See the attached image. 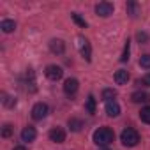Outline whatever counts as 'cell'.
<instances>
[{
	"label": "cell",
	"mask_w": 150,
	"mask_h": 150,
	"mask_svg": "<svg viewBox=\"0 0 150 150\" xmlns=\"http://www.w3.org/2000/svg\"><path fill=\"white\" fill-rule=\"evenodd\" d=\"M113 139H115V132L110 127H99L94 132V143L99 146H108L110 143H113Z\"/></svg>",
	"instance_id": "obj_1"
},
{
	"label": "cell",
	"mask_w": 150,
	"mask_h": 150,
	"mask_svg": "<svg viewBox=\"0 0 150 150\" xmlns=\"http://www.w3.org/2000/svg\"><path fill=\"white\" fill-rule=\"evenodd\" d=\"M120 141H122L124 146H136V145L139 143V134H138L136 129L127 127V129L122 131V134H120Z\"/></svg>",
	"instance_id": "obj_2"
},
{
	"label": "cell",
	"mask_w": 150,
	"mask_h": 150,
	"mask_svg": "<svg viewBox=\"0 0 150 150\" xmlns=\"http://www.w3.org/2000/svg\"><path fill=\"white\" fill-rule=\"evenodd\" d=\"M78 48H80L81 57H83L87 62H90V60H92V48H90V42H88L83 35L78 37Z\"/></svg>",
	"instance_id": "obj_3"
},
{
	"label": "cell",
	"mask_w": 150,
	"mask_h": 150,
	"mask_svg": "<svg viewBox=\"0 0 150 150\" xmlns=\"http://www.w3.org/2000/svg\"><path fill=\"white\" fill-rule=\"evenodd\" d=\"M44 74H46V78H48V80L57 81V80H60V78L64 76V71H62L60 65H48L46 71H44Z\"/></svg>",
	"instance_id": "obj_4"
},
{
	"label": "cell",
	"mask_w": 150,
	"mask_h": 150,
	"mask_svg": "<svg viewBox=\"0 0 150 150\" xmlns=\"http://www.w3.org/2000/svg\"><path fill=\"white\" fill-rule=\"evenodd\" d=\"M46 115H48V104L37 103V104L32 108V118H34V120H42Z\"/></svg>",
	"instance_id": "obj_5"
},
{
	"label": "cell",
	"mask_w": 150,
	"mask_h": 150,
	"mask_svg": "<svg viewBox=\"0 0 150 150\" xmlns=\"http://www.w3.org/2000/svg\"><path fill=\"white\" fill-rule=\"evenodd\" d=\"M113 4H110V2H99L97 6H96V13L99 14V16H103V18H108L110 14H113Z\"/></svg>",
	"instance_id": "obj_6"
},
{
	"label": "cell",
	"mask_w": 150,
	"mask_h": 150,
	"mask_svg": "<svg viewBox=\"0 0 150 150\" xmlns=\"http://www.w3.org/2000/svg\"><path fill=\"white\" fill-rule=\"evenodd\" d=\"M50 139L53 143H64L65 141V131L62 127H53L50 131Z\"/></svg>",
	"instance_id": "obj_7"
},
{
	"label": "cell",
	"mask_w": 150,
	"mask_h": 150,
	"mask_svg": "<svg viewBox=\"0 0 150 150\" xmlns=\"http://www.w3.org/2000/svg\"><path fill=\"white\" fill-rule=\"evenodd\" d=\"M50 50H51V53H55V55H62V53L65 51V42H64L62 39H51V41H50Z\"/></svg>",
	"instance_id": "obj_8"
},
{
	"label": "cell",
	"mask_w": 150,
	"mask_h": 150,
	"mask_svg": "<svg viewBox=\"0 0 150 150\" xmlns=\"http://www.w3.org/2000/svg\"><path fill=\"white\" fill-rule=\"evenodd\" d=\"M78 87H80L78 80H74V78H69V80H65V83H64V92H65L67 96H72V94H76Z\"/></svg>",
	"instance_id": "obj_9"
},
{
	"label": "cell",
	"mask_w": 150,
	"mask_h": 150,
	"mask_svg": "<svg viewBox=\"0 0 150 150\" xmlns=\"http://www.w3.org/2000/svg\"><path fill=\"white\" fill-rule=\"evenodd\" d=\"M106 113H108V117H118L120 115V104L117 101L106 103Z\"/></svg>",
	"instance_id": "obj_10"
},
{
	"label": "cell",
	"mask_w": 150,
	"mask_h": 150,
	"mask_svg": "<svg viewBox=\"0 0 150 150\" xmlns=\"http://www.w3.org/2000/svg\"><path fill=\"white\" fill-rule=\"evenodd\" d=\"M35 136H37V132H35V129L34 127H25L23 131H21V141H27V143H30V141H34L35 139Z\"/></svg>",
	"instance_id": "obj_11"
},
{
	"label": "cell",
	"mask_w": 150,
	"mask_h": 150,
	"mask_svg": "<svg viewBox=\"0 0 150 150\" xmlns=\"http://www.w3.org/2000/svg\"><path fill=\"white\" fill-rule=\"evenodd\" d=\"M127 80H129V72L125 69H118L115 72V81H117V85H125Z\"/></svg>",
	"instance_id": "obj_12"
},
{
	"label": "cell",
	"mask_w": 150,
	"mask_h": 150,
	"mask_svg": "<svg viewBox=\"0 0 150 150\" xmlns=\"http://www.w3.org/2000/svg\"><path fill=\"white\" fill-rule=\"evenodd\" d=\"M131 99H132V103H148L150 101V94L148 92H134L132 96H131Z\"/></svg>",
	"instance_id": "obj_13"
},
{
	"label": "cell",
	"mask_w": 150,
	"mask_h": 150,
	"mask_svg": "<svg viewBox=\"0 0 150 150\" xmlns=\"http://www.w3.org/2000/svg\"><path fill=\"white\" fill-rule=\"evenodd\" d=\"M0 28H2V32H6V34H11V32H14L16 23L13 20H4L2 23H0Z\"/></svg>",
	"instance_id": "obj_14"
},
{
	"label": "cell",
	"mask_w": 150,
	"mask_h": 150,
	"mask_svg": "<svg viewBox=\"0 0 150 150\" xmlns=\"http://www.w3.org/2000/svg\"><path fill=\"white\" fill-rule=\"evenodd\" d=\"M67 125H69V129H71V131L78 132V131H81V127H83V122H81L80 118H69Z\"/></svg>",
	"instance_id": "obj_15"
},
{
	"label": "cell",
	"mask_w": 150,
	"mask_h": 150,
	"mask_svg": "<svg viewBox=\"0 0 150 150\" xmlns=\"http://www.w3.org/2000/svg\"><path fill=\"white\" fill-rule=\"evenodd\" d=\"M127 14H131L132 18H136L139 14V6L136 2H127Z\"/></svg>",
	"instance_id": "obj_16"
},
{
	"label": "cell",
	"mask_w": 150,
	"mask_h": 150,
	"mask_svg": "<svg viewBox=\"0 0 150 150\" xmlns=\"http://www.w3.org/2000/svg\"><path fill=\"white\" fill-rule=\"evenodd\" d=\"M101 97H103V101L110 103V101H113V97H117V90H113V88H104Z\"/></svg>",
	"instance_id": "obj_17"
},
{
	"label": "cell",
	"mask_w": 150,
	"mask_h": 150,
	"mask_svg": "<svg viewBox=\"0 0 150 150\" xmlns=\"http://www.w3.org/2000/svg\"><path fill=\"white\" fill-rule=\"evenodd\" d=\"M87 111L90 115L96 113V97L94 96H88V99H87Z\"/></svg>",
	"instance_id": "obj_18"
},
{
	"label": "cell",
	"mask_w": 150,
	"mask_h": 150,
	"mask_svg": "<svg viewBox=\"0 0 150 150\" xmlns=\"http://www.w3.org/2000/svg\"><path fill=\"white\" fill-rule=\"evenodd\" d=\"M139 118H141L145 124H150V106H145V108L139 111Z\"/></svg>",
	"instance_id": "obj_19"
},
{
	"label": "cell",
	"mask_w": 150,
	"mask_h": 150,
	"mask_svg": "<svg viewBox=\"0 0 150 150\" xmlns=\"http://www.w3.org/2000/svg\"><path fill=\"white\" fill-rule=\"evenodd\" d=\"M129 53H131V42H129V39L125 41V46H124V53H122V57H120V62H127L129 60Z\"/></svg>",
	"instance_id": "obj_20"
},
{
	"label": "cell",
	"mask_w": 150,
	"mask_h": 150,
	"mask_svg": "<svg viewBox=\"0 0 150 150\" xmlns=\"http://www.w3.org/2000/svg\"><path fill=\"white\" fill-rule=\"evenodd\" d=\"M13 131H14V127H13L11 124H6V125L2 127V138H11V136H13Z\"/></svg>",
	"instance_id": "obj_21"
},
{
	"label": "cell",
	"mask_w": 150,
	"mask_h": 150,
	"mask_svg": "<svg viewBox=\"0 0 150 150\" xmlns=\"http://www.w3.org/2000/svg\"><path fill=\"white\" fill-rule=\"evenodd\" d=\"M139 65H141V67H145V69H150V53H146V55H141V57H139Z\"/></svg>",
	"instance_id": "obj_22"
},
{
	"label": "cell",
	"mask_w": 150,
	"mask_h": 150,
	"mask_svg": "<svg viewBox=\"0 0 150 150\" xmlns=\"http://www.w3.org/2000/svg\"><path fill=\"white\" fill-rule=\"evenodd\" d=\"M71 18H72L74 21H76V23H78L81 28H87V21H85V20H83V18H81L78 13H72V14H71Z\"/></svg>",
	"instance_id": "obj_23"
},
{
	"label": "cell",
	"mask_w": 150,
	"mask_h": 150,
	"mask_svg": "<svg viewBox=\"0 0 150 150\" xmlns=\"http://www.w3.org/2000/svg\"><path fill=\"white\" fill-rule=\"evenodd\" d=\"M136 39H138V42H139V44H146L150 37H148V34H146V32H138V34H136Z\"/></svg>",
	"instance_id": "obj_24"
},
{
	"label": "cell",
	"mask_w": 150,
	"mask_h": 150,
	"mask_svg": "<svg viewBox=\"0 0 150 150\" xmlns=\"http://www.w3.org/2000/svg\"><path fill=\"white\" fill-rule=\"evenodd\" d=\"M14 104H16V99H14V97H11V96H4V106L13 108Z\"/></svg>",
	"instance_id": "obj_25"
},
{
	"label": "cell",
	"mask_w": 150,
	"mask_h": 150,
	"mask_svg": "<svg viewBox=\"0 0 150 150\" xmlns=\"http://www.w3.org/2000/svg\"><path fill=\"white\" fill-rule=\"evenodd\" d=\"M141 83H143V85H148V87H150V74H146V76H143Z\"/></svg>",
	"instance_id": "obj_26"
},
{
	"label": "cell",
	"mask_w": 150,
	"mask_h": 150,
	"mask_svg": "<svg viewBox=\"0 0 150 150\" xmlns=\"http://www.w3.org/2000/svg\"><path fill=\"white\" fill-rule=\"evenodd\" d=\"M13 150H27V148H25V146H21V145H20V146H14V148H13Z\"/></svg>",
	"instance_id": "obj_27"
},
{
	"label": "cell",
	"mask_w": 150,
	"mask_h": 150,
	"mask_svg": "<svg viewBox=\"0 0 150 150\" xmlns=\"http://www.w3.org/2000/svg\"><path fill=\"white\" fill-rule=\"evenodd\" d=\"M103 150H108V148H103Z\"/></svg>",
	"instance_id": "obj_28"
}]
</instances>
